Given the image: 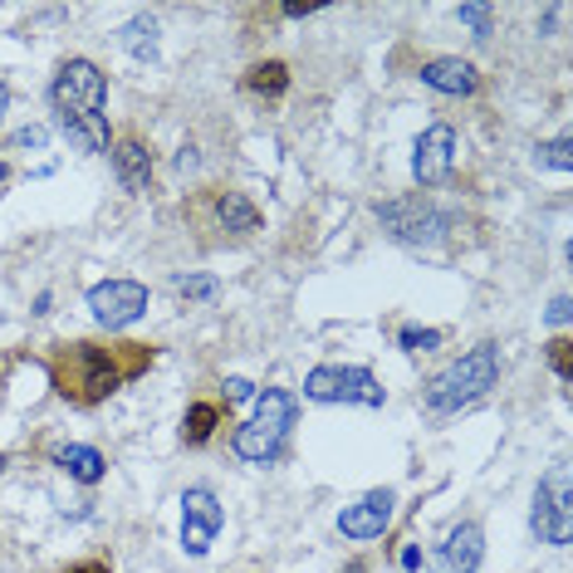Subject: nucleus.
I'll list each match as a JSON object with an SVG mask.
<instances>
[{
    "label": "nucleus",
    "mask_w": 573,
    "mask_h": 573,
    "mask_svg": "<svg viewBox=\"0 0 573 573\" xmlns=\"http://www.w3.org/2000/svg\"><path fill=\"white\" fill-rule=\"evenodd\" d=\"M152 363H158L152 343L75 339V343H55V353H49V382H55V392L69 408H99L123 382L142 378Z\"/></svg>",
    "instance_id": "obj_1"
},
{
    "label": "nucleus",
    "mask_w": 573,
    "mask_h": 573,
    "mask_svg": "<svg viewBox=\"0 0 573 573\" xmlns=\"http://www.w3.org/2000/svg\"><path fill=\"white\" fill-rule=\"evenodd\" d=\"M49 103H55V123L79 152H108V79L93 59H65L55 83H49Z\"/></svg>",
    "instance_id": "obj_2"
},
{
    "label": "nucleus",
    "mask_w": 573,
    "mask_h": 573,
    "mask_svg": "<svg viewBox=\"0 0 573 573\" xmlns=\"http://www.w3.org/2000/svg\"><path fill=\"white\" fill-rule=\"evenodd\" d=\"M500 382V348L495 343H475L466 348L456 363H446L442 373H432L422 388V408L426 416H451L471 402H481Z\"/></svg>",
    "instance_id": "obj_3"
},
{
    "label": "nucleus",
    "mask_w": 573,
    "mask_h": 573,
    "mask_svg": "<svg viewBox=\"0 0 573 573\" xmlns=\"http://www.w3.org/2000/svg\"><path fill=\"white\" fill-rule=\"evenodd\" d=\"M295 416H299L295 392L265 388V392H260V402H255V412H250V422L236 426V436H231L236 456H241V461H250V466L279 461V451H285V442H289V426H295Z\"/></svg>",
    "instance_id": "obj_4"
},
{
    "label": "nucleus",
    "mask_w": 573,
    "mask_h": 573,
    "mask_svg": "<svg viewBox=\"0 0 573 573\" xmlns=\"http://www.w3.org/2000/svg\"><path fill=\"white\" fill-rule=\"evenodd\" d=\"M186 221H192L196 231H216L211 245H236L260 231L255 202H250L245 192H236V186H202V192H192Z\"/></svg>",
    "instance_id": "obj_5"
},
{
    "label": "nucleus",
    "mask_w": 573,
    "mask_h": 573,
    "mask_svg": "<svg viewBox=\"0 0 573 573\" xmlns=\"http://www.w3.org/2000/svg\"><path fill=\"white\" fill-rule=\"evenodd\" d=\"M305 398L309 402H353V408H382L388 392L373 378V368H358V363H319L305 378Z\"/></svg>",
    "instance_id": "obj_6"
},
{
    "label": "nucleus",
    "mask_w": 573,
    "mask_h": 573,
    "mask_svg": "<svg viewBox=\"0 0 573 573\" xmlns=\"http://www.w3.org/2000/svg\"><path fill=\"white\" fill-rule=\"evenodd\" d=\"M378 221L392 241L412 245V250L436 245L446 236V216L436 211V202L426 192H408V196H392V202H378Z\"/></svg>",
    "instance_id": "obj_7"
},
{
    "label": "nucleus",
    "mask_w": 573,
    "mask_h": 573,
    "mask_svg": "<svg viewBox=\"0 0 573 573\" xmlns=\"http://www.w3.org/2000/svg\"><path fill=\"white\" fill-rule=\"evenodd\" d=\"M529 529H535L539 545H554V549H564L573 539V491H569V466L564 461L539 481L535 509H529Z\"/></svg>",
    "instance_id": "obj_8"
},
{
    "label": "nucleus",
    "mask_w": 573,
    "mask_h": 573,
    "mask_svg": "<svg viewBox=\"0 0 573 573\" xmlns=\"http://www.w3.org/2000/svg\"><path fill=\"white\" fill-rule=\"evenodd\" d=\"M89 314L103 329H128L133 319L148 314V285H138V279H103V285L89 289Z\"/></svg>",
    "instance_id": "obj_9"
},
{
    "label": "nucleus",
    "mask_w": 573,
    "mask_h": 573,
    "mask_svg": "<svg viewBox=\"0 0 573 573\" xmlns=\"http://www.w3.org/2000/svg\"><path fill=\"white\" fill-rule=\"evenodd\" d=\"M221 525H226L221 500L206 491V485H192V491L182 495V549H186L192 559H202L206 549L216 545Z\"/></svg>",
    "instance_id": "obj_10"
},
{
    "label": "nucleus",
    "mask_w": 573,
    "mask_h": 573,
    "mask_svg": "<svg viewBox=\"0 0 573 573\" xmlns=\"http://www.w3.org/2000/svg\"><path fill=\"white\" fill-rule=\"evenodd\" d=\"M456 167V128L451 123H432L412 148V176L416 186H442Z\"/></svg>",
    "instance_id": "obj_11"
},
{
    "label": "nucleus",
    "mask_w": 573,
    "mask_h": 573,
    "mask_svg": "<svg viewBox=\"0 0 573 573\" xmlns=\"http://www.w3.org/2000/svg\"><path fill=\"white\" fill-rule=\"evenodd\" d=\"M481 564H485V529L475 519L451 525L432 554V573H481Z\"/></svg>",
    "instance_id": "obj_12"
},
{
    "label": "nucleus",
    "mask_w": 573,
    "mask_h": 573,
    "mask_svg": "<svg viewBox=\"0 0 573 573\" xmlns=\"http://www.w3.org/2000/svg\"><path fill=\"white\" fill-rule=\"evenodd\" d=\"M392 505H398V495H392L388 485H382V491H368L358 505H343L339 535L343 539H378L382 529L392 525Z\"/></svg>",
    "instance_id": "obj_13"
},
{
    "label": "nucleus",
    "mask_w": 573,
    "mask_h": 573,
    "mask_svg": "<svg viewBox=\"0 0 573 573\" xmlns=\"http://www.w3.org/2000/svg\"><path fill=\"white\" fill-rule=\"evenodd\" d=\"M108 158H113V172H118V182H123V192H148V182H152V148L142 142V133H118L113 138V148H108Z\"/></svg>",
    "instance_id": "obj_14"
},
{
    "label": "nucleus",
    "mask_w": 573,
    "mask_h": 573,
    "mask_svg": "<svg viewBox=\"0 0 573 573\" xmlns=\"http://www.w3.org/2000/svg\"><path fill=\"white\" fill-rule=\"evenodd\" d=\"M422 83L436 93H451V99H471V93L481 89V75H475L471 59L442 55V59H426L422 65Z\"/></svg>",
    "instance_id": "obj_15"
},
{
    "label": "nucleus",
    "mask_w": 573,
    "mask_h": 573,
    "mask_svg": "<svg viewBox=\"0 0 573 573\" xmlns=\"http://www.w3.org/2000/svg\"><path fill=\"white\" fill-rule=\"evenodd\" d=\"M55 461L65 466L69 481H79V485H99V481H103V471H108L103 451H93V446H59Z\"/></svg>",
    "instance_id": "obj_16"
},
{
    "label": "nucleus",
    "mask_w": 573,
    "mask_h": 573,
    "mask_svg": "<svg viewBox=\"0 0 573 573\" xmlns=\"http://www.w3.org/2000/svg\"><path fill=\"white\" fill-rule=\"evenodd\" d=\"M221 422H226V408H221V402H192V408H186V416H182V442H186V446H206Z\"/></svg>",
    "instance_id": "obj_17"
},
{
    "label": "nucleus",
    "mask_w": 573,
    "mask_h": 573,
    "mask_svg": "<svg viewBox=\"0 0 573 573\" xmlns=\"http://www.w3.org/2000/svg\"><path fill=\"white\" fill-rule=\"evenodd\" d=\"M245 93H255V99H279V93L289 89V65L285 59H260V65L245 69Z\"/></svg>",
    "instance_id": "obj_18"
},
{
    "label": "nucleus",
    "mask_w": 573,
    "mask_h": 573,
    "mask_svg": "<svg viewBox=\"0 0 573 573\" xmlns=\"http://www.w3.org/2000/svg\"><path fill=\"white\" fill-rule=\"evenodd\" d=\"M123 49L138 59H158V20H133L123 30Z\"/></svg>",
    "instance_id": "obj_19"
},
{
    "label": "nucleus",
    "mask_w": 573,
    "mask_h": 573,
    "mask_svg": "<svg viewBox=\"0 0 573 573\" xmlns=\"http://www.w3.org/2000/svg\"><path fill=\"white\" fill-rule=\"evenodd\" d=\"M216 275H176V295L182 299H216Z\"/></svg>",
    "instance_id": "obj_20"
},
{
    "label": "nucleus",
    "mask_w": 573,
    "mask_h": 573,
    "mask_svg": "<svg viewBox=\"0 0 573 573\" xmlns=\"http://www.w3.org/2000/svg\"><path fill=\"white\" fill-rule=\"evenodd\" d=\"M535 162H539V167H554V172H569V167H573V148H569V138L545 142V148L535 152Z\"/></svg>",
    "instance_id": "obj_21"
},
{
    "label": "nucleus",
    "mask_w": 573,
    "mask_h": 573,
    "mask_svg": "<svg viewBox=\"0 0 573 573\" xmlns=\"http://www.w3.org/2000/svg\"><path fill=\"white\" fill-rule=\"evenodd\" d=\"M442 339H446L442 329H416V324L398 333V343H402V348H408V353H432Z\"/></svg>",
    "instance_id": "obj_22"
},
{
    "label": "nucleus",
    "mask_w": 573,
    "mask_h": 573,
    "mask_svg": "<svg viewBox=\"0 0 573 573\" xmlns=\"http://www.w3.org/2000/svg\"><path fill=\"white\" fill-rule=\"evenodd\" d=\"M549 368L559 373V382H569V378H573V343L564 339V333H559V339L549 343Z\"/></svg>",
    "instance_id": "obj_23"
},
{
    "label": "nucleus",
    "mask_w": 573,
    "mask_h": 573,
    "mask_svg": "<svg viewBox=\"0 0 573 573\" xmlns=\"http://www.w3.org/2000/svg\"><path fill=\"white\" fill-rule=\"evenodd\" d=\"M456 15H461L466 25L475 30V39H491V20H495V10H491V5H461Z\"/></svg>",
    "instance_id": "obj_24"
},
{
    "label": "nucleus",
    "mask_w": 573,
    "mask_h": 573,
    "mask_svg": "<svg viewBox=\"0 0 573 573\" xmlns=\"http://www.w3.org/2000/svg\"><path fill=\"white\" fill-rule=\"evenodd\" d=\"M245 398H255V382H250V378H231V382H226V402H245Z\"/></svg>",
    "instance_id": "obj_25"
},
{
    "label": "nucleus",
    "mask_w": 573,
    "mask_h": 573,
    "mask_svg": "<svg viewBox=\"0 0 573 573\" xmlns=\"http://www.w3.org/2000/svg\"><path fill=\"white\" fill-rule=\"evenodd\" d=\"M545 319H549V324H569V295H559L554 305L545 309Z\"/></svg>",
    "instance_id": "obj_26"
},
{
    "label": "nucleus",
    "mask_w": 573,
    "mask_h": 573,
    "mask_svg": "<svg viewBox=\"0 0 573 573\" xmlns=\"http://www.w3.org/2000/svg\"><path fill=\"white\" fill-rule=\"evenodd\" d=\"M65 573H113V569L103 564V559H83V564H69Z\"/></svg>",
    "instance_id": "obj_27"
},
{
    "label": "nucleus",
    "mask_w": 573,
    "mask_h": 573,
    "mask_svg": "<svg viewBox=\"0 0 573 573\" xmlns=\"http://www.w3.org/2000/svg\"><path fill=\"white\" fill-rule=\"evenodd\" d=\"M15 142H20V148H39V142H45V133H39V128H25Z\"/></svg>",
    "instance_id": "obj_28"
},
{
    "label": "nucleus",
    "mask_w": 573,
    "mask_h": 573,
    "mask_svg": "<svg viewBox=\"0 0 573 573\" xmlns=\"http://www.w3.org/2000/svg\"><path fill=\"white\" fill-rule=\"evenodd\" d=\"M5 108H10V89H5V79H0V118H5Z\"/></svg>",
    "instance_id": "obj_29"
},
{
    "label": "nucleus",
    "mask_w": 573,
    "mask_h": 573,
    "mask_svg": "<svg viewBox=\"0 0 573 573\" xmlns=\"http://www.w3.org/2000/svg\"><path fill=\"white\" fill-rule=\"evenodd\" d=\"M348 573H368V564H363V559H353V564H348Z\"/></svg>",
    "instance_id": "obj_30"
},
{
    "label": "nucleus",
    "mask_w": 573,
    "mask_h": 573,
    "mask_svg": "<svg viewBox=\"0 0 573 573\" xmlns=\"http://www.w3.org/2000/svg\"><path fill=\"white\" fill-rule=\"evenodd\" d=\"M5 182H10V167H5V162H0V186H5Z\"/></svg>",
    "instance_id": "obj_31"
}]
</instances>
